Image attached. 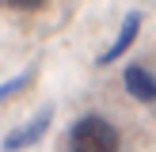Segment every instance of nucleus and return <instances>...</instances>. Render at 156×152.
Returning a JSON list of instances; mask_svg holds the SVG:
<instances>
[{"label":"nucleus","mask_w":156,"mask_h":152,"mask_svg":"<svg viewBox=\"0 0 156 152\" xmlns=\"http://www.w3.org/2000/svg\"><path fill=\"white\" fill-rule=\"evenodd\" d=\"M4 4H12V8H19V12H34V8H42L46 0H4Z\"/></svg>","instance_id":"423d86ee"},{"label":"nucleus","mask_w":156,"mask_h":152,"mask_svg":"<svg viewBox=\"0 0 156 152\" xmlns=\"http://www.w3.org/2000/svg\"><path fill=\"white\" fill-rule=\"evenodd\" d=\"M69 152H118V129L99 114H84L69 129Z\"/></svg>","instance_id":"f257e3e1"},{"label":"nucleus","mask_w":156,"mask_h":152,"mask_svg":"<svg viewBox=\"0 0 156 152\" xmlns=\"http://www.w3.org/2000/svg\"><path fill=\"white\" fill-rule=\"evenodd\" d=\"M50 122H53V106H42L30 122H23L19 129H12V133L4 137V152H19V148L38 144V141L46 137V129H50Z\"/></svg>","instance_id":"f03ea898"},{"label":"nucleus","mask_w":156,"mask_h":152,"mask_svg":"<svg viewBox=\"0 0 156 152\" xmlns=\"http://www.w3.org/2000/svg\"><path fill=\"white\" fill-rule=\"evenodd\" d=\"M137 30H141V12H129L126 19H122V30L114 34L111 50H103V53H99V65H114V61H118L122 53H126L129 46L137 42Z\"/></svg>","instance_id":"7ed1b4c3"},{"label":"nucleus","mask_w":156,"mask_h":152,"mask_svg":"<svg viewBox=\"0 0 156 152\" xmlns=\"http://www.w3.org/2000/svg\"><path fill=\"white\" fill-rule=\"evenodd\" d=\"M122 80H126V91L137 99V103H156V76L145 65H129Z\"/></svg>","instance_id":"20e7f679"},{"label":"nucleus","mask_w":156,"mask_h":152,"mask_svg":"<svg viewBox=\"0 0 156 152\" xmlns=\"http://www.w3.org/2000/svg\"><path fill=\"white\" fill-rule=\"evenodd\" d=\"M34 76H38V65H30L27 72H19V76H12V80H4V84H0V103H4V99H12V95H19V91H27Z\"/></svg>","instance_id":"39448f33"}]
</instances>
